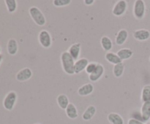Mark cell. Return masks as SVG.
<instances>
[{
	"instance_id": "cell-24",
	"label": "cell",
	"mask_w": 150,
	"mask_h": 124,
	"mask_svg": "<svg viewBox=\"0 0 150 124\" xmlns=\"http://www.w3.org/2000/svg\"><path fill=\"white\" fill-rule=\"evenodd\" d=\"M124 71L125 65L123 62L117 64V65H114V67H113V74H114V77H117V78L121 77L122 74H124Z\"/></svg>"
},
{
	"instance_id": "cell-18",
	"label": "cell",
	"mask_w": 150,
	"mask_h": 124,
	"mask_svg": "<svg viewBox=\"0 0 150 124\" xmlns=\"http://www.w3.org/2000/svg\"><path fill=\"white\" fill-rule=\"evenodd\" d=\"M108 122L111 124H125L124 119L122 117L116 112H111L107 116Z\"/></svg>"
},
{
	"instance_id": "cell-6",
	"label": "cell",
	"mask_w": 150,
	"mask_h": 124,
	"mask_svg": "<svg viewBox=\"0 0 150 124\" xmlns=\"http://www.w3.org/2000/svg\"><path fill=\"white\" fill-rule=\"evenodd\" d=\"M127 2L125 0H119L114 4L112 9V14L116 17H121L126 13L127 9Z\"/></svg>"
},
{
	"instance_id": "cell-33",
	"label": "cell",
	"mask_w": 150,
	"mask_h": 124,
	"mask_svg": "<svg viewBox=\"0 0 150 124\" xmlns=\"http://www.w3.org/2000/svg\"><path fill=\"white\" fill-rule=\"evenodd\" d=\"M1 47H0V53H1ZM1 54V53H0Z\"/></svg>"
},
{
	"instance_id": "cell-20",
	"label": "cell",
	"mask_w": 150,
	"mask_h": 124,
	"mask_svg": "<svg viewBox=\"0 0 150 124\" xmlns=\"http://www.w3.org/2000/svg\"><path fill=\"white\" fill-rule=\"evenodd\" d=\"M105 58L108 63L111 64H114V65H117V64H120V63H122V61L120 58V57L117 55V53L113 52H107L105 55Z\"/></svg>"
},
{
	"instance_id": "cell-9",
	"label": "cell",
	"mask_w": 150,
	"mask_h": 124,
	"mask_svg": "<svg viewBox=\"0 0 150 124\" xmlns=\"http://www.w3.org/2000/svg\"><path fill=\"white\" fill-rule=\"evenodd\" d=\"M133 36L135 39L140 42L146 41L150 38V32L147 29H141L136 30L133 34Z\"/></svg>"
},
{
	"instance_id": "cell-8",
	"label": "cell",
	"mask_w": 150,
	"mask_h": 124,
	"mask_svg": "<svg viewBox=\"0 0 150 124\" xmlns=\"http://www.w3.org/2000/svg\"><path fill=\"white\" fill-rule=\"evenodd\" d=\"M104 72H105V68H104L103 65L101 64H98L97 68L95 69L94 72L89 75V80L93 83L98 81L103 77Z\"/></svg>"
},
{
	"instance_id": "cell-3",
	"label": "cell",
	"mask_w": 150,
	"mask_h": 124,
	"mask_svg": "<svg viewBox=\"0 0 150 124\" xmlns=\"http://www.w3.org/2000/svg\"><path fill=\"white\" fill-rule=\"evenodd\" d=\"M146 4L143 0H136L133 4V16L137 20H142L146 15Z\"/></svg>"
},
{
	"instance_id": "cell-11",
	"label": "cell",
	"mask_w": 150,
	"mask_h": 124,
	"mask_svg": "<svg viewBox=\"0 0 150 124\" xmlns=\"http://www.w3.org/2000/svg\"><path fill=\"white\" fill-rule=\"evenodd\" d=\"M89 60L86 58H79V60L75 62L74 66V71L75 74H80L83 71L86 69V67L89 64Z\"/></svg>"
},
{
	"instance_id": "cell-1",
	"label": "cell",
	"mask_w": 150,
	"mask_h": 124,
	"mask_svg": "<svg viewBox=\"0 0 150 124\" xmlns=\"http://www.w3.org/2000/svg\"><path fill=\"white\" fill-rule=\"evenodd\" d=\"M60 61H61L62 69L64 72L69 75H73L75 74L74 66L75 61L73 57L70 55L67 51H64L62 53L60 56Z\"/></svg>"
},
{
	"instance_id": "cell-21",
	"label": "cell",
	"mask_w": 150,
	"mask_h": 124,
	"mask_svg": "<svg viewBox=\"0 0 150 124\" xmlns=\"http://www.w3.org/2000/svg\"><path fill=\"white\" fill-rule=\"evenodd\" d=\"M117 54L120 57V59L123 61L130 59L133 56V52L130 48H122V49L119 50Z\"/></svg>"
},
{
	"instance_id": "cell-10",
	"label": "cell",
	"mask_w": 150,
	"mask_h": 124,
	"mask_svg": "<svg viewBox=\"0 0 150 124\" xmlns=\"http://www.w3.org/2000/svg\"><path fill=\"white\" fill-rule=\"evenodd\" d=\"M81 50V45L79 42H76V43H73L70 45L67 52L73 57V59L76 61L79 59Z\"/></svg>"
},
{
	"instance_id": "cell-15",
	"label": "cell",
	"mask_w": 150,
	"mask_h": 124,
	"mask_svg": "<svg viewBox=\"0 0 150 124\" xmlns=\"http://www.w3.org/2000/svg\"><path fill=\"white\" fill-rule=\"evenodd\" d=\"M140 112L144 123L150 120V102L142 103Z\"/></svg>"
},
{
	"instance_id": "cell-19",
	"label": "cell",
	"mask_w": 150,
	"mask_h": 124,
	"mask_svg": "<svg viewBox=\"0 0 150 124\" xmlns=\"http://www.w3.org/2000/svg\"><path fill=\"white\" fill-rule=\"evenodd\" d=\"M57 103L60 109H66V108L67 107L70 102L67 95L61 93V94L58 95V96L57 97Z\"/></svg>"
},
{
	"instance_id": "cell-27",
	"label": "cell",
	"mask_w": 150,
	"mask_h": 124,
	"mask_svg": "<svg viewBox=\"0 0 150 124\" xmlns=\"http://www.w3.org/2000/svg\"><path fill=\"white\" fill-rule=\"evenodd\" d=\"M97 66H98V63L96 62H89V64L86 67L85 71H86V74H91L92 73L94 72V71L95 70V69L97 68Z\"/></svg>"
},
{
	"instance_id": "cell-23",
	"label": "cell",
	"mask_w": 150,
	"mask_h": 124,
	"mask_svg": "<svg viewBox=\"0 0 150 124\" xmlns=\"http://www.w3.org/2000/svg\"><path fill=\"white\" fill-rule=\"evenodd\" d=\"M141 100L142 103L150 102V85H146L143 87L141 93Z\"/></svg>"
},
{
	"instance_id": "cell-2",
	"label": "cell",
	"mask_w": 150,
	"mask_h": 124,
	"mask_svg": "<svg viewBox=\"0 0 150 124\" xmlns=\"http://www.w3.org/2000/svg\"><path fill=\"white\" fill-rule=\"evenodd\" d=\"M29 13L34 23L38 26H44L46 23V18L42 12L38 7H31L29 10Z\"/></svg>"
},
{
	"instance_id": "cell-31",
	"label": "cell",
	"mask_w": 150,
	"mask_h": 124,
	"mask_svg": "<svg viewBox=\"0 0 150 124\" xmlns=\"http://www.w3.org/2000/svg\"><path fill=\"white\" fill-rule=\"evenodd\" d=\"M3 61V55H1V54H0V64H1V63Z\"/></svg>"
},
{
	"instance_id": "cell-26",
	"label": "cell",
	"mask_w": 150,
	"mask_h": 124,
	"mask_svg": "<svg viewBox=\"0 0 150 124\" xmlns=\"http://www.w3.org/2000/svg\"><path fill=\"white\" fill-rule=\"evenodd\" d=\"M71 0H54L53 1V4L55 7H66L71 4Z\"/></svg>"
},
{
	"instance_id": "cell-30",
	"label": "cell",
	"mask_w": 150,
	"mask_h": 124,
	"mask_svg": "<svg viewBox=\"0 0 150 124\" xmlns=\"http://www.w3.org/2000/svg\"><path fill=\"white\" fill-rule=\"evenodd\" d=\"M83 2H84V4H86V5L89 6V5H92V4L95 2V0H84Z\"/></svg>"
},
{
	"instance_id": "cell-4",
	"label": "cell",
	"mask_w": 150,
	"mask_h": 124,
	"mask_svg": "<svg viewBox=\"0 0 150 124\" xmlns=\"http://www.w3.org/2000/svg\"><path fill=\"white\" fill-rule=\"evenodd\" d=\"M18 99V95L16 91L11 90L9 92L3 100V106L8 111H11L14 109L15 105Z\"/></svg>"
},
{
	"instance_id": "cell-34",
	"label": "cell",
	"mask_w": 150,
	"mask_h": 124,
	"mask_svg": "<svg viewBox=\"0 0 150 124\" xmlns=\"http://www.w3.org/2000/svg\"><path fill=\"white\" fill-rule=\"evenodd\" d=\"M149 61H150V56H149Z\"/></svg>"
},
{
	"instance_id": "cell-14",
	"label": "cell",
	"mask_w": 150,
	"mask_h": 124,
	"mask_svg": "<svg viewBox=\"0 0 150 124\" xmlns=\"http://www.w3.org/2000/svg\"><path fill=\"white\" fill-rule=\"evenodd\" d=\"M94 91V85L92 83L83 85L78 89V93L81 96H87L92 94Z\"/></svg>"
},
{
	"instance_id": "cell-22",
	"label": "cell",
	"mask_w": 150,
	"mask_h": 124,
	"mask_svg": "<svg viewBox=\"0 0 150 124\" xmlns=\"http://www.w3.org/2000/svg\"><path fill=\"white\" fill-rule=\"evenodd\" d=\"M100 45L103 49L107 52H110V50H111V49L113 48L112 41L107 36H102V38L100 39Z\"/></svg>"
},
{
	"instance_id": "cell-29",
	"label": "cell",
	"mask_w": 150,
	"mask_h": 124,
	"mask_svg": "<svg viewBox=\"0 0 150 124\" xmlns=\"http://www.w3.org/2000/svg\"><path fill=\"white\" fill-rule=\"evenodd\" d=\"M127 124H146V123H144L142 121L138 120L136 119H133V118H130L127 121Z\"/></svg>"
},
{
	"instance_id": "cell-25",
	"label": "cell",
	"mask_w": 150,
	"mask_h": 124,
	"mask_svg": "<svg viewBox=\"0 0 150 124\" xmlns=\"http://www.w3.org/2000/svg\"><path fill=\"white\" fill-rule=\"evenodd\" d=\"M5 5L7 7V11L10 13H13L16 11L18 7V3L16 0H5Z\"/></svg>"
},
{
	"instance_id": "cell-5",
	"label": "cell",
	"mask_w": 150,
	"mask_h": 124,
	"mask_svg": "<svg viewBox=\"0 0 150 124\" xmlns=\"http://www.w3.org/2000/svg\"><path fill=\"white\" fill-rule=\"evenodd\" d=\"M38 40L41 46L44 48H49L52 45L51 35L47 30H41L38 34Z\"/></svg>"
},
{
	"instance_id": "cell-28",
	"label": "cell",
	"mask_w": 150,
	"mask_h": 124,
	"mask_svg": "<svg viewBox=\"0 0 150 124\" xmlns=\"http://www.w3.org/2000/svg\"><path fill=\"white\" fill-rule=\"evenodd\" d=\"M130 118L138 120H140L143 122L142 114H141V112H139V111H133V112L130 114Z\"/></svg>"
},
{
	"instance_id": "cell-7",
	"label": "cell",
	"mask_w": 150,
	"mask_h": 124,
	"mask_svg": "<svg viewBox=\"0 0 150 124\" xmlns=\"http://www.w3.org/2000/svg\"><path fill=\"white\" fill-rule=\"evenodd\" d=\"M32 77V71L30 68L25 67L20 71H18L16 75V78L19 82H25L29 80Z\"/></svg>"
},
{
	"instance_id": "cell-16",
	"label": "cell",
	"mask_w": 150,
	"mask_h": 124,
	"mask_svg": "<svg viewBox=\"0 0 150 124\" xmlns=\"http://www.w3.org/2000/svg\"><path fill=\"white\" fill-rule=\"evenodd\" d=\"M97 109L94 105H89L87 106L83 113L82 114V119L85 121H89L93 118L96 114Z\"/></svg>"
},
{
	"instance_id": "cell-17",
	"label": "cell",
	"mask_w": 150,
	"mask_h": 124,
	"mask_svg": "<svg viewBox=\"0 0 150 124\" xmlns=\"http://www.w3.org/2000/svg\"><path fill=\"white\" fill-rule=\"evenodd\" d=\"M65 113L67 115V118L71 120H75L79 116V112H78L77 107L76 105L73 103H70L67 107L65 109Z\"/></svg>"
},
{
	"instance_id": "cell-13",
	"label": "cell",
	"mask_w": 150,
	"mask_h": 124,
	"mask_svg": "<svg viewBox=\"0 0 150 124\" xmlns=\"http://www.w3.org/2000/svg\"><path fill=\"white\" fill-rule=\"evenodd\" d=\"M7 50L9 55H15L17 54L18 50V45L16 39L11 38L9 39L7 45Z\"/></svg>"
},
{
	"instance_id": "cell-32",
	"label": "cell",
	"mask_w": 150,
	"mask_h": 124,
	"mask_svg": "<svg viewBox=\"0 0 150 124\" xmlns=\"http://www.w3.org/2000/svg\"><path fill=\"white\" fill-rule=\"evenodd\" d=\"M34 124H41V123H34Z\"/></svg>"
},
{
	"instance_id": "cell-12",
	"label": "cell",
	"mask_w": 150,
	"mask_h": 124,
	"mask_svg": "<svg viewBox=\"0 0 150 124\" xmlns=\"http://www.w3.org/2000/svg\"><path fill=\"white\" fill-rule=\"evenodd\" d=\"M129 36V34L127 30L126 29H122L120 31H119L117 33V36L115 38V42L117 45L120 46V45H124L127 41V38Z\"/></svg>"
},
{
	"instance_id": "cell-35",
	"label": "cell",
	"mask_w": 150,
	"mask_h": 124,
	"mask_svg": "<svg viewBox=\"0 0 150 124\" xmlns=\"http://www.w3.org/2000/svg\"><path fill=\"white\" fill-rule=\"evenodd\" d=\"M149 123H150V120H149Z\"/></svg>"
}]
</instances>
